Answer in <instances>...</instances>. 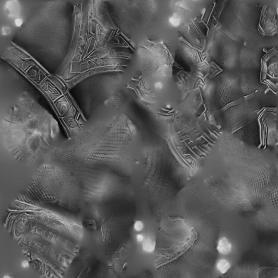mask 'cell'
Masks as SVG:
<instances>
[{
  "instance_id": "1",
  "label": "cell",
  "mask_w": 278,
  "mask_h": 278,
  "mask_svg": "<svg viewBox=\"0 0 278 278\" xmlns=\"http://www.w3.org/2000/svg\"><path fill=\"white\" fill-rule=\"evenodd\" d=\"M3 223L43 274L61 278L78 254L83 226L80 216L41 205L21 192L6 210Z\"/></svg>"
},
{
  "instance_id": "2",
  "label": "cell",
  "mask_w": 278,
  "mask_h": 278,
  "mask_svg": "<svg viewBox=\"0 0 278 278\" xmlns=\"http://www.w3.org/2000/svg\"><path fill=\"white\" fill-rule=\"evenodd\" d=\"M124 137L118 122L99 123L60 142L47 161L67 169L81 185L115 182L122 169Z\"/></svg>"
},
{
  "instance_id": "3",
  "label": "cell",
  "mask_w": 278,
  "mask_h": 278,
  "mask_svg": "<svg viewBox=\"0 0 278 278\" xmlns=\"http://www.w3.org/2000/svg\"><path fill=\"white\" fill-rule=\"evenodd\" d=\"M57 122L46 113L21 111L11 113L1 127V138L15 159L29 166L43 164L60 142Z\"/></svg>"
},
{
  "instance_id": "4",
  "label": "cell",
  "mask_w": 278,
  "mask_h": 278,
  "mask_svg": "<svg viewBox=\"0 0 278 278\" xmlns=\"http://www.w3.org/2000/svg\"><path fill=\"white\" fill-rule=\"evenodd\" d=\"M21 193L41 205L75 216L81 215L84 200L78 179L56 163L48 161L38 166Z\"/></svg>"
},
{
  "instance_id": "5",
  "label": "cell",
  "mask_w": 278,
  "mask_h": 278,
  "mask_svg": "<svg viewBox=\"0 0 278 278\" xmlns=\"http://www.w3.org/2000/svg\"><path fill=\"white\" fill-rule=\"evenodd\" d=\"M5 11L11 18H16L20 13V5L16 1H9L5 5Z\"/></svg>"
},
{
  "instance_id": "6",
  "label": "cell",
  "mask_w": 278,
  "mask_h": 278,
  "mask_svg": "<svg viewBox=\"0 0 278 278\" xmlns=\"http://www.w3.org/2000/svg\"><path fill=\"white\" fill-rule=\"evenodd\" d=\"M217 249L218 251L223 254L229 253L232 249V244L226 238H223L219 241Z\"/></svg>"
},
{
  "instance_id": "7",
  "label": "cell",
  "mask_w": 278,
  "mask_h": 278,
  "mask_svg": "<svg viewBox=\"0 0 278 278\" xmlns=\"http://www.w3.org/2000/svg\"><path fill=\"white\" fill-rule=\"evenodd\" d=\"M155 241L151 238H147L142 242V248L146 253H152L155 248Z\"/></svg>"
},
{
  "instance_id": "8",
  "label": "cell",
  "mask_w": 278,
  "mask_h": 278,
  "mask_svg": "<svg viewBox=\"0 0 278 278\" xmlns=\"http://www.w3.org/2000/svg\"><path fill=\"white\" fill-rule=\"evenodd\" d=\"M230 267V265L229 263L227 260L225 259H222L219 260L217 265V268L218 270L222 274H225L227 273V271L229 270Z\"/></svg>"
},
{
  "instance_id": "9",
  "label": "cell",
  "mask_w": 278,
  "mask_h": 278,
  "mask_svg": "<svg viewBox=\"0 0 278 278\" xmlns=\"http://www.w3.org/2000/svg\"><path fill=\"white\" fill-rule=\"evenodd\" d=\"M170 22L174 27H177L181 24V19L177 15H174L170 18Z\"/></svg>"
},
{
  "instance_id": "10",
  "label": "cell",
  "mask_w": 278,
  "mask_h": 278,
  "mask_svg": "<svg viewBox=\"0 0 278 278\" xmlns=\"http://www.w3.org/2000/svg\"><path fill=\"white\" fill-rule=\"evenodd\" d=\"M134 227V229H135L136 231L140 232L143 228V224H142V223L141 222L138 221L135 222Z\"/></svg>"
},
{
  "instance_id": "11",
  "label": "cell",
  "mask_w": 278,
  "mask_h": 278,
  "mask_svg": "<svg viewBox=\"0 0 278 278\" xmlns=\"http://www.w3.org/2000/svg\"><path fill=\"white\" fill-rule=\"evenodd\" d=\"M11 30L10 27L5 26V27H2V33L3 35H9L11 34Z\"/></svg>"
},
{
  "instance_id": "12",
  "label": "cell",
  "mask_w": 278,
  "mask_h": 278,
  "mask_svg": "<svg viewBox=\"0 0 278 278\" xmlns=\"http://www.w3.org/2000/svg\"><path fill=\"white\" fill-rule=\"evenodd\" d=\"M15 24L17 27H20L22 24V20L20 18H17L15 20Z\"/></svg>"
},
{
  "instance_id": "13",
  "label": "cell",
  "mask_w": 278,
  "mask_h": 278,
  "mask_svg": "<svg viewBox=\"0 0 278 278\" xmlns=\"http://www.w3.org/2000/svg\"><path fill=\"white\" fill-rule=\"evenodd\" d=\"M144 239L145 238H143V236L141 234H138L136 236V240H137V241H138V242H139V243H140V242L142 243Z\"/></svg>"
},
{
  "instance_id": "14",
  "label": "cell",
  "mask_w": 278,
  "mask_h": 278,
  "mask_svg": "<svg viewBox=\"0 0 278 278\" xmlns=\"http://www.w3.org/2000/svg\"><path fill=\"white\" fill-rule=\"evenodd\" d=\"M29 265H30V262L28 261H27V260H24L23 262H22V266L23 267H28Z\"/></svg>"
},
{
  "instance_id": "15",
  "label": "cell",
  "mask_w": 278,
  "mask_h": 278,
  "mask_svg": "<svg viewBox=\"0 0 278 278\" xmlns=\"http://www.w3.org/2000/svg\"><path fill=\"white\" fill-rule=\"evenodd\" d=\"M155 87L157 89H160L162 88V84L160 82H157V83L155 84Z\"/></svg>"
},
{
  "instance_id": "16",
  "label": "cell",
  "mask_w": 278,
  "mask_h": 278,
  "mask_svg": "<svg viewBox=\"0 0 278 278\" xmlns=\"http://www.w3.org/2000/svg\"><path fill=\"white\" fill-rule=\"evenodd\" d=\"M11 278V277H10V276H4V278Z\"/></svg>"
}]
</instances>
